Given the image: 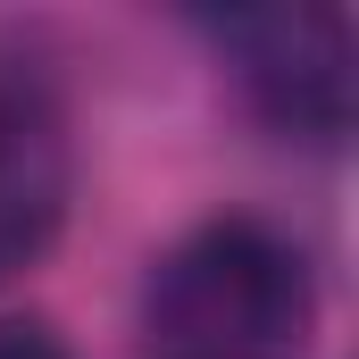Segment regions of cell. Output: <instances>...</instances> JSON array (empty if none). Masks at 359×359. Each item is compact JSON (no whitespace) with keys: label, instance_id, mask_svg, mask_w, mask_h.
Instances as JSON below:
<instances>
[{"label":"cell","instance_id":"2","mask_svg":"<svg viewBox=\"0 0 359 359\" xmlns=\"http://www.w3.org/2000/svg\"><path fill=\"white\" fill-rule=\"evenodd\" d=\"M217 67L243 100L251 126H268L276 142H309L334 151L359 117V50L343 8H226L209 17Z\"/></svg>","mask_w":359,"mask_h":359},{"label":"cell","instance_id":"3","mask_svg":"<svg viewBox=\"0 0 359 359\" xmlns=\"http://www.w3.org/2000/svg\"><path fill=\"white\" fill-rule=\"evenodd\" d=\"M76 209V142L42 84H0V292L34 276Z\"/></svg>","mask_w":359,"mask_h":359},{"label":"cell","instance_id":"1","mask_svg":"<svg viewBox=\"0 0 359 359\" xmlns=\"http://www.w3.org/2000/svg\"><path fill=\"white\" fill-rule=\"evenodd\" d=\"M326 318L318 259L259 209H217L151 251L134 359H301Z\"/></svg>","mask_w":359,"mask_h":359},{"label":"cell","instance_id":"4","mask_svg":"<svg viewBox=\"0 0 359 359\" xmlns=\"http://www.w3.org/2000/svg\"><path fill=\"white\" fill-rule=\"evenodd\" d=\"M0 359H76V351H67V334H59L50 318H17V309H8V318H0Z\"/></svg>","mask_w":359,"mask_h":359}]
</instances>
